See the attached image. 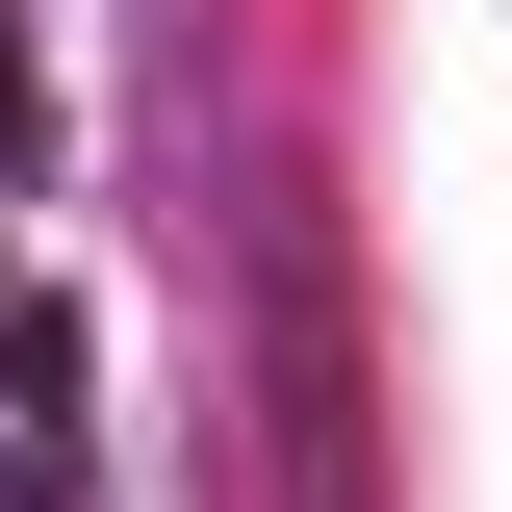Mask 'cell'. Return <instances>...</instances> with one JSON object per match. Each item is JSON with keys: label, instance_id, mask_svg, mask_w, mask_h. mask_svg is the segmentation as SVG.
Here are the masks:
<instances>
[{"label": "cell", "instance_id": "6da1fadb", "mask_svg": "<svg viewBox=\"0 0 512 512\" xmlns=\"http://www.w3.org/2000/svg\"><path fill=\"white\" fill-rule=\"evenodd\" d=\"M0 512H103V487H77V436H26V461H0Z\"/></svg>", "mask_w": 512, "mask_h": 512}, {"label": "cell", "instance_id": "7a4b0ae2", "mask_svg": "<svg viewBox=\"0 0 512 512\" xmlns=\"http://www.w3.org/2000/svg\"><path fill=\"white\" fill-rule=\"evenodd\" d=\"M0 154H26V52H0Z\"/></svg>", "mask_w": 512, "mask_h": 512}]
</instances>
